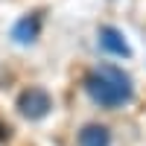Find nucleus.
Returning a JSON list of instances; mask_svg holds the SVG:
<instances>
[{
	"label": "nucleus",
	"instance_id": "obj_1",
	"mask_svg": "<svg viewBox=\"0 0 146 146\" xmlns=\"http://www.w3.org/2000/svg\"><path fill=\"white\" fill-rule=\"evenodd\" d=\"M85 91L88 96L100 105V108H123L135 100V85H131V76L123 73L114 64H100L94 67L88 76H85Z\"/></svg>",
	"mask_w": 146,
	"mask_h": 146
},
{
	"label": "nucleus",
	"instance_id": "obj_2",
	"mask_svg": "<svg viewBox=\"0 0 146 146\" xmlns=\"http://www.w3.org/2000/svg\"><path fill=\"white\" fill-rule=\"evenodd\" d=\"M50 108H53V100L44 88H27L18 96V111L27 120H41L50 114Z\"/></svg>",
	"mask_w": 146,
	"mask_h": 146
},
{
	"label": "nucleus",
	"instance_id": "obj_3",
	"mask_svg": "<svg viewBox=\"0 0 146 146\" xmlns=\"http://www.w3.org/2000/svg\"><path fill=\"white\" fill-rule=\"evenodd\" d=\"M100 47L108 50L111 56H120V58H129V56H131L129 44H126V38H123V32L114 29V27H102V29H100Z\"/></svg>",
	"mask_w": 146,
	"mask_h": 146
},
{
	"label": "nucleus",
	"instance_id": "obj_4",
	"mask_svg": "<svg viewBox=\"0 0 146 146\" xmlns=\"http://www.w3.org/2000/svg\"><path fill=\"white\" fill-rule=\"evenodd\" d=\"M79 146H111V131L100 123H91L79 131Z\"/></svg>",
	"mask_w": 146,
	"mask_h": 146
},
{
	"label": "nucleus",
	"instance_id": "obj_5",
	"mask_svg": "<svg viewBox=\"0 0 146 146\" xmlns=\"http://www.w3.org/2000/svg\"><path fill=\"white\" fill-rule=\"evenodd\" d=\"M38 27H41V18L38 15H27L15 23V29H12V38L18 44H29L35 41V35H38Z\"/></svg>",
	"mask_w": 146,
	"mask_h": 146
}]
</instances>
